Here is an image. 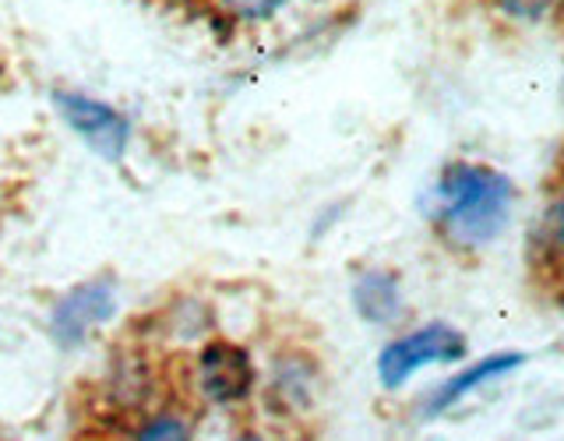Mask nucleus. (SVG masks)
I'll list each match as a JSON object with an SVG mask.
<instances>
[{
  "mask_svg": "<svg viewBox=\"0 0 564 441\" xmlns=\"http://www.w3.org/2000/svg\"><path fill=\"white\" fill-rule=\"evenodd\" d=\"M352 304H357V314L370 325H392L402 314V287L392 272H364L357 282H352Z\"/></svg>",
  "mask_w": 564,
  "mask_h": 441,
  "instance_id": "7",
  "label": "nucleus"
},
{
  "mask_svg": "<svg viewBox=\"0 0 564 441\" xmlns=\"http://www.w3.org/2000/svg\"><path fill=\"white\" fill-rule=\"evenodd\" d=\"M117 311V293L110 279H88L57 300L50 314V332L61 346H78Z\"/></svg>",
  "mask_w": 564,
  "mask_h": 441,
  "instance_id": "4",
  "label": "nucleus"
},
{
  "mask_svg": "<svg viewBox=\"0 0 564 441\" xmlns=\"http://www.w3.org/2000/svg\"><path fill=\"white\" fill-rule=\"evenodd\" d=\"M511 208H516V187L490 166L452 163L434 187V223L455 251H476L498 240Z\"/></svg>",
  "mask_w": 564,
  "mask_h": 441,
  "instance_id": "1",
  "label": "nucleus"
},
{
  "mask_svg": "<svg viewBox=\"0 0 564 441\" xmlns=\"http://www.w3.org/2000/svg\"><path fill=\"white\" fill-rule=\"evenodd\" d=\"M194 381L212 406H237L254 392L251 353L237 343H208L194 367Z\"/></svg>",
  "mask_w": 564,
  "mask_h": 441,
  "instance_id": "5",
  "label": "nucleus"
},
{
  "mask_svg": "<svg viewBox=\"0 0 564 441\" xmlns=\"http://www.w3.org/2000/svg\"><path fill=\"white\" fill-rule=\"evenodd\" d=\"M466 357V335L452 325H423L410 335H399L378 357V378L384 388H402L416 370L434 364H452Z\"/></svg>",
  "mask_w": 564,
  "mask_h": 441,
  "instance_id": "2",
  "label": "nucleus"
},
{
  "mask_svg": "<svg viewBox=\"0 0 564 441\" xmlns=\"http://www.w3.org/2000/svg\"><path fill=\"white\" fill-rule=\"evenodd\" d=\"M131 441H194L191 420L176 410H159L134 428Z\"/></svg>",
  "mask_w": 564,
  "mask_h": 441,
  "instance_id": "8",
  "label": "nucleus"
},
{
  "mask_svg": "<svg viewBox=\"0 0 564 441\" xmlns=\"http://www.w3.org/2000/svg\"><path fill=\"white\" fill-rule=\"evenodd\" d=\"M219 4L234 18H243V22H264V18H272L286 0H219Z\"/></svg>",
  "mask_w": 564,
  "mask_h": 441,
  "instance_id": "10",
  "label": "nucleus"
},
{
  "mask_svg": "<svg viewBox=\"0 0 564 441\" xmlns=\"http://www.w3.org/2000/svg\"><path fill=\"white\" fill-rule=\"evenodd\" d=\"M234 441H264L261 434H254V431H247V434H237Z\"/></svg>",
  "mask_w": 564,
  "mask_h": 441,
  "instance_id": "12",
  "label": "nucleus"
},
{
  "mask_svg": "<svg viewBox=\"0 0 564 441\" xmlns=\"http://www.w3.org/2000/svg\"><path fill=\"white\" fill-rule=\"evenodd\" d=\"M525 357L522 353H490V357H480L473 367H466L463 375H455L448 378L445 385L437 388V392L427 399V413H441V410H448V406H455L458 399H466L469 392H476L484 381L490 378H498V375H508V370H516Z\"/></svg>",
  "mask_w": 564,
  "mask_h": 441,
  "instance_id": "6",
  "label": "nucleus"
},
{
  "mask_svg": "<svg viewBox=\"0 0 564 441\" xmlns=\"http://www.w3.org/2000/svg\"><path fill=\"white\" fill-rule=\"evenodd\" d=\"M61 117L67 120V128L75 131L96 155L120 163L123 152L131 146V120L120 110H113L110 103L93 99L85 93H53Z\"/></svg>",
  "mask_w": 564,
  "mask_h": 441,
  "instance_id": "3",
  "label": "nucleus"
},
{
  "mask_svg": "<svg viewBox=\"0 0 564 441\" xmlns=\"http://www.w3.org/2000/svg\"><path fill=\"white\" fill-rule=\"evenodd\" d=\"M536 247H540V255L546 258H564V194L561 198L543 212V219H540V229H536Z\"/></svg>",
  "mask_w": 564,
  "mask_h": 441,
  "instance_id": "9",
  "label": "nucleus"
},
{
  "mask_svg": "<svg viewBox=\"0 0 564 441\" xmlns=\"http://www.w3.org/2000/svg\"><path fill=\"white\" fill-rule=\"evenodd\" d=\"M498 4H501V11L516 14V18H525V22H529V18H540L551 0H498Z\"/></svg>",
  "mask_w": 564,
  "mask_h": 441,
  "instance_id": "11",
  "label": "nucleus"
}]
</instances>
